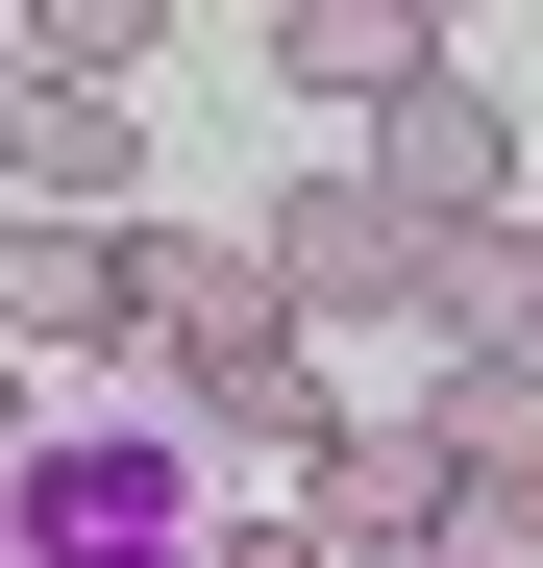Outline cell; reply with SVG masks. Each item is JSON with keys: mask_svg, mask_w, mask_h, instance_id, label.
Wrapping results in <instances>:
<instances>
[{"mask_svg": "<svg viewBox=\"0 0 543 568\" xmlns=\"http://www.w3.org/2000/svg\"><path fill=\"white\" fill-rule=\"evenodd\" d=\"M223 519H247V495H223L198 396H148V420L25 396V420H0V568H198Z\"/></svg>", "mask_w": 543, "mask_h": 568, "instance_id": "obj_1", "label": "cell"}, {"mask_svg": "<svg viewBox=\"0 0 543 568\" xmlns=\"http://www.w3.org/2000/svg\"><path fill=\"white\" fill-rule=\"evenodd\" d=\"M0 420H25V396H0Z\"/></svg>", "mask_w": 543, "mask_h": 568, "instance_id": "obj_13", "label": "cell"}, {"mask_svg": "<svg viewBox=\"0 0 543 568\" xmlns=\"http://www.w3.org/2000/svg\"><path fill=\"white\" fill-rule=\"evenodd\" d=\"M272 74H321V100H420V74H444V0H297Z\"/></svg>", "mask_w": 543, "mask_h": 568, "instance_id": "obj_9", "label": "cell"}, {"mask_svg": "<svg viewBox=\"0 0 543 568\" xmlns=\"http://www.w3.org/2000/svg\"><path fill=\"white\" fill-rule=\"evenodd\" d=\"M444 519H470L444 420H346V445H321V495H297V544H321V568H420Z\"/></svg>", "mask_w": 543, "mask_h": 568, "instance_id": "obj_3", "label": "cell"}, {"mask_svg": "<svg viewBox=\"0 0 543 568\" xmlns=\"http://www.w3.org/2000/svg\"><path fill=\"white\" fill-rule=\"evenodd\" d=\"M0 346H124V223H0Z\"/></svg>", "mask_w": 543, "mask_h": 568, "instance_id": "obj_8", "label": "cell"}, {"mask_svg": "<svg viewBox=\"0 0 543 568\" xmlns=\"http://www.w3.org/2000/svg\"><path fill=\"white\" fill-rule=\"evenodd\" d=\"M272 297H297V322H371V297H420V223L371 199V173H297V199H272Z\"/></svg>", "mask_w": 543, "mask_h": 568, "instance_id": "obj_6", "label": "cell"}, {"mask_svg": "<svg viewBox=\"0 0 543 568\" xmlns=\"http://www.w3.org/2000/svg\"><path fill=\"white\" fill-rule=\"evenodd\" d=\"M494 173H519V124H494L470 50H444L420 100H371V199H396V223H494Z\"/></svg>", "mask_w": 543, "mask_h": 568, "instance_id": "obj_4", "label": "cell"}, {"mask_svg": "<svg viewBox=\"0 0 543 568\" xmlns=\"http://www.w3.org/2000/svg\"><path fill=\"white\" fill-rule=\"evenodd\" d=\"M124 346L173 371V396H272V371H297L272 223H124Z\"/></svg>", "mask_w": 543, "mask_h": 568, "instance_id": "obj_2", "label": "cell"}, {"mask_svg": "<svg viewBox=\"0 0 543 568\" xmlns=\"http://www.w3.org/2000/svg\"><path fill=\"white\" fill-rule=\"evenodd\" d=\"M420 420H444V469H470V495H519V519H543V371H444Z\"/></svg>", "mask_w": 543, "mask_h": 568, "instance_id": "obj_10", "label": "cell"}, {"mask_svg": "<svg viewBox=\"0 0 543 568\" xmlns=\"http://www.w3.org/2000/svg\"><path fill=\"white\" fill-rule=\"evenodd\" d=\"M420 568H543V519H519V495H470V519H444Z\"/></svg>", "mask_w": 543, "mask_h": 568, "instance_id": "obj_11", "label": "cell"}, {"mask_svg": "<svg viewBox=\"0 0 543 568\" xmlns=\"http://www.w3.org/2000/svg\"><path fill=\"white\" fill-rule=\"evenodd\" d=\"M198 568H321V544H297V519H223V544H198Z\"/></svg>", "mask_w": 543, "mask_h": 568, "instance_id": "obj_12", "label": "cell"}, {"mask_svg": "<svg viewBox=\"0 0 543 568\" xmlns=\"http://www.w3.org/2000/svg\"><path fill=\"white\" fill-rule=\"evenodd\" d=\"M420 322H444V371H543V247L519 223H420Z\"/></svg>", "mask_w": 543, "mask_h": 568, "instance_id": "obj_7", "label": "cell"}, {"mask_svg": "<svg viewBox=\"0 0 543 568\" xmlns=\"http://www.w3.org/2000/svg\"><path fill=\"white\" fill-rule=\"evenodd\" d=\"M0 173H25L50 223H100V199H124V100H100L74 50H25V26H0Z\"/></svg>", "mask_w": 543, "mask_h": 568, "instance_id": "obj_5", "label": "cell"}]
</instances>
